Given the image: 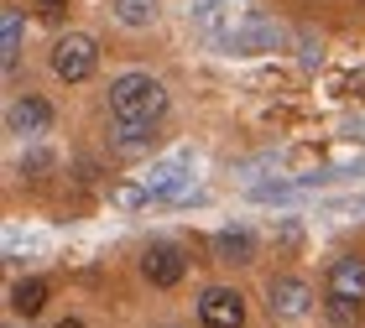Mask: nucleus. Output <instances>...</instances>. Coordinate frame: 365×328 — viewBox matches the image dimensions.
Wrapping results in <instances>:
<instances>
[{
  "label": "nucleus",
  "mask_w": 365,
  "mask_h": 328,
  "mask_svg": "<svg viewBox=\"0 0 365 328\" xmlns=\"http://www.w3.org/2000/svg\"><path fill=\"white\" fill-rule=\"evenodd\" d=\"M110 110H115V120H162L168 89L152 73H120L110 84Z\"/></svg>",
  "instance_id": "1"
},
{
  "label": "nucleus",
  "mask_w": 365,
  "mask_h": 328,
  "mask_svg": "<svg viewBox=\"0 0 365 328\" xmlns=\"http://www.w3.org/2000/svg\"><path fill=\"white\" fill-rule=\"evenodd\" d=\"M324 302H329V318L334 323H350L365 302V260L360 255H339L329 260L324 271Z\"/></svg>",
  "instance_id": "2"
},
{
  "label": "nucleus",
  "mask_w": 365,
  "mask_h": 328,
  "mask_svg": "<svg viewBox=\"0 0 365 328\" xmlns=\"http://www.w3.org/2000/svg\"><path fill=\"white\" fill-rule=\"evenodd\" d=\"M282 37H287V31H282L277 21H267V16L251 11V16H240V21L220 37V47H225L230 58H256V53H277Z\"/></svg>",
  "instance_id": "3"
},
{
  "label": "nucleus",
  "mask_w": 365,
  "mask_h": 328,
  "mask_svg": "<svg viewBox=\"0 0 365 328\" xmlns=\"http://www.w3.org/2000/svg\"><path fill=\"white\" fill-rule=\"evenodd\" d=\"M99 68V42L84 37V31H68V37L53 42V73L63 84H84V78Z\"/></svg>",
  "instance_id": "4"
},
{
  "label": "nucleus",
  "mask_w": 365,
  "mask_h": 328,
  "mask_svg": "<svg viewBox=\"0 0 365 328\" xmlns=\"http://www.w3.org/2000/svg\"><path fill=\"white\" fill-rule=\"evenodd\" d=\"M141 276H146L152 287H162V292L178 287L182 276H188V250L173 245V240H152V245L141 250Z\"/></svg>",
  "instance_id": "5"
},
{
  "label": "nucleus",
  "mask_w": 365,
  "mask_h": 328,
  "mask_svg": "<svg viewBox=\"0 0 365 328\" xmlns=\"http://www.w3.org/2000/svg\"><path fill=\"white\" fill-rule=\"evenodd\" d=\"M198 323L204 328H245V297L235 287H204L198 292Z\"/></svg>",
  "instance_id": "6"
},
{
  "label": "nucleus",
  "mask_w": 365,
  "mask_h": 328,
  "mask_svg": "<svg viewBox=\"0 0 365 328\" xmlns=\"http://www.w3.org/2000/svg\"><path fill=\"white\" fill-rule=\"evenodd\" d=\"M267 313L272 318H308L313 313V287L303 276H272L267 282Z\"/></svg>",
  "instance_id": "7"
},
{
  "label": "nucleus",
  "mask_w": 365,
  "mask_h": 328,
  "mask_svg": "<svg viewBox=\"0 0 365 328\" xmlns=\"http://www.w3.org/2000/svg\"><path fill=\"white\" fill-rule=\"evenodd\" d=\"M105 141L115 157H146L157 146V120H115L105 130Z\"/></svg>",
  "instance_id": "8"
},
{
  "label": "nucleus",
  "mask_w": 365,
  "mask_h": 328,
  "mask_svg": "<svg viewBox=\"0 0 365 328\" xmlns=\"http://www.w3.org/2000/svg\"><path fill=\"white\" fill-rule=\"evenodd\" d=\"M6 125L16 130V136H47V130H53V105L37 100V94H21V100L11 105Z\"/></svg>",
  "instance_id": "9"
},
{
  "label": "nucleus",
  "mask_w": 365,
  "mask_h": 328,
  "mask_svg": "<svg viewBox=\"0 0 365 328\" xmlns=\"http://www.w3.org/2000/svg\"><path fill=\"white\" fill-rule=\"evenodd\" d=\"M214 255L225 260V266H251L256 260V235L251 229H220V235H214Z\"/></svg>",
  "instance_id": "10"
},
{
  "label": "nucleus",
  "mask_w": 365,
  "mask_h": 328,
  "mask_svg": "<svg viewBox=\"0 0 365 328\" xmlns=\"http://www.w3.org/2000/svg\"><path fill=\"white\" fill-rule=\"evenodd\" d=\"M47 297H53V287H47L42 276H21V282L11 287V313L16 318H37L47 307Z\"/></svg>",
  "instance_id": "11"
},
{
  "label": "nucleus",
  "mask_w": 365,
  "mask_h": 328,
  "mask_svg": "<svg viewBox=\"0 0 365 328\" xmlns=\"http://www.w3.org/2000/svg\"><path fill=\"white\" fill-rule=\"evenodd\" d=\"M303 250V219H272V255Z\"/></svg>",
  "instance_id": "12"
},
{
  "label": "nucleus",
  "mask_w": 365,
  "mask_h": 328,
  "mask_svg": "<svg viewBox=\"0 0 365 328\" xmlns=\"http://www.w3.org/2000/svg\"><path fill=\"white\" fill-rule=\"evenodd\" d=\"M115 21L120 26H152L157 21V0H115Z\"/></svg>",
  "instance_id": "13"
},
{
  "label": "nucleus",
  "mask_w": 365,
  "mask_h": 328,
  "mask_svg": "<svg viewBox=\"0 0 365 328\" xmlns=\"http://www.w3.org/2000/svg\"><path fill=\"white\" fill-rule=\"evenodd\" d=\"M193 21L204 26V31H209L214 42H220L225 31H230V11L220 6V0H198V6H193Z\"/></svg>",
  "instance_id": "14"
},
{
  "label": "nucleus",
  "mask_w": 365,
  "mask_h": 328,
  "mask_svg": "<svg viewBox=\"0 0 365 328\" xmlns=\"http://www.w3.org/2000/svg\"><path fill=\"white\" fill-rule=\"evenodd\" d=\"M0 53H6V68H16V58H21V11L0 16Z\"/></svg>",
  "instance_id": "15"
},
{
  "label": "nucleus",
  "mask_w": 365,
  "mask_h": 328,
  "mask_svg": "<svg viewBox=\"0 0 365 328\" xmlns=\"http://www.w3.org/2000/svg\"><path fill=\"white\" fill-rule=\"evenodd\" d=\"M324 214H334V219H365V193H350V199H329Z\"/></svg>",
  "instance_id": "16"
},
{
  "label": "nucleus",
  "mask_w": 365,
  "mask_h": 328,
  "mask_svg": "<svg viewBox=\"0 0 365 328\" xmlns=\"http://www.w3.org/2000/svg\"><path fill=\"white\" fill-rule=\"evenodd\" d=\"M256 203H292L297 199V183H272V188H251Z\"/></svg>",
  "instance_id": "17"
},
{
  "label": "nucleus",
  "mask_w": 365,
  "mask_h": 328,
  "mask_svg": "<svg viewBox=\"0 0 365 328\" xmlns=\"http://www.w3.org/2000/svg\"><path fill=\"white\" fill-rule=\"evenodd\" d=\"M37 16L42 21H63V16H68V0H37Z\"/></svg>",
  "instance_id": "18"
},
{
  "label": "nucleus",
  "mask_w": 365,
  "mask_h": 328,
  "mask_svg": "<svg viewBox=\"0 0 365 328\" xmlns=\"http://www.w3.org/2000/svg\"><path fill=\"white\" fill-rule=\"evenodd\" d=\"M47 167H53V157H47V152H26L21 157V172H47Z\"/></svg>",
  "instance_id": "19"
},
{
  "label": "nucleus",
  "mask_w": 365,
  "mask_h": 328,
  "mask_svg": "<svg viewBox=\"0 0 365 328\" xmlns=\"http://www.w3.org/2000/svg\"><path fill=\"white\" fill-rule=\"evenodd\" d=\"M319 37H297V58H303V63H319Z\"/></svg>",
  "instance_id": "20"
},
{
  "label": "nucleus",
  "mask_w": 365,
  "mask_h": 328,
  "mask_svg": "<svg viewBox=\"0 0 365 328\" xmlns=\"http://www.w3.org/2000/svg\"><path fill=\"white\" fill-rule=\"evenodd\" d=\"M53 328H89V323H84V318H58Z\"/></svg>",
  "instance_id": "21"
},
{
  "label": "nucleus",
  "mask_w": 365,
  "mask_h": 328,
  "mask_svg": "<svg viewBox=\"0 0 365 328\" xmlns=\"http://www.w3.org/2000/svg\"><path fill=\"white\" fill-rule=\"evenodd\" d=\"M162 328H178V323H162Z\"/></svg>",
  "instance_id": "22"
}]
</instances>
